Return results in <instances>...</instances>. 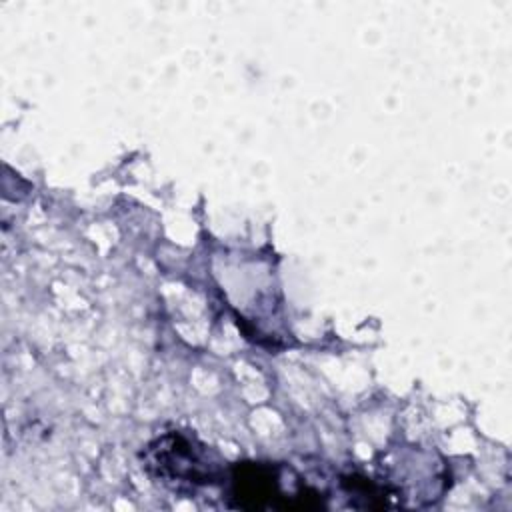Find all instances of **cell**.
<instances>
[{"label":"cell","mask_w":512,"mask_h":512,"mask_svg":"<svg viewBox=\"0 0 512 512\" xmlns=\"http://www.w3.org/2000/svg\"><path fill=\"white\" fill-rule=\"evenodd\" d=\"M144 466L158 478L190 482L192 486L222 480V466L210 458L206 446H200L176 432L156 438L146 448Z\"/></svg>","instance_id":"6da1fadb"}]
</instances>
